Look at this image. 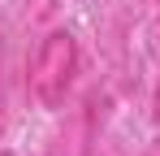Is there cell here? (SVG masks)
<instances>
[]
</instances>
